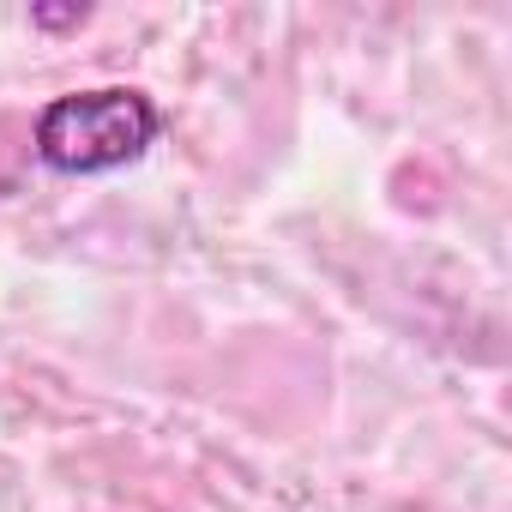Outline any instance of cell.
<instances>
[{"label": "cell", "mask_w": 512, "mask_h": 512, "mask_svg": "<svg viewBox=\"0 0 512 512\" xmlns=\"http://www.w3.org/2000/svg\"><path fill=\"white\" fill-rule=\"evenodd\" d=\"M31 25H43V31H67V25H85V7H61V13H55V7H37Z\"/></svg>", "instance_id": "cell-2"}, {"label": "cell", "mask_w": 512, "mask_h": 512, "mask_svg": "<svg viewBox=\"0 0 512 512\" xmlns=\"http://www.w3.org/2000/svg\"><path fill=\"white\" fill-rule=\"evenodd\" d=\"M163 133V109L133 85L67 91L37 115V157L55 175H109L139 163Z\"/></svg>", "instance_id": "cell-1"}]
</instances>
